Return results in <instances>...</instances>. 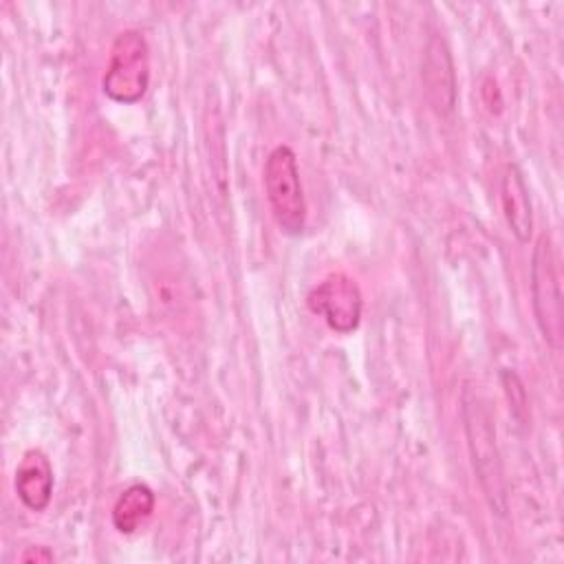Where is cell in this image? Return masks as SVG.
Masks as SVG:
<instances>
[{"mask_svg": "<svg viewBox=\"0 0 564 564\" xmlns=\"http://www.w3.org/2000/svg\"><path fill=\"white\" fill-rule=\"evenodd\" d=\"M154 502H156L154 491L148 485L134 482L126 487L112 505V511H110L112 527L119 533H134L152 516Z\"/></svg>", "mask_w": 564, "mask_h": 564, "instance_id": "obj_9", "label": "cell"}, {"mask_svg": "<svg viewBox=\"0 0 564 564\" xmlns=\"http://www.w3.org/2000/svg\"><path fill=\"white\" fill-rule=\"evenodd\" d=\"M308 311L319 315L326 326L339 335L352 333L361 322L364 297L355 278L348 273H328L306 295Z\"/></svg>", "mask_w": 564, "mask_h": 564, "instance_id": "obj_5", "label": "cell"}, {"mask_svg": "<svg viewBox=\"0 0 564 564\" xmlns=\"http://www.w3.org/2000/svg\"><path fill=\"white\" fill-rule=\"evenodd\" d=\"M262 185L278 229L286 236H300L306 227V198L297 156L289 145L280 143L267 154Z\"/></svg>", "mask_w": 564, "mask_h": 564, "instance_id": "obj_2", "label": "cell"}, {"mask_svg": "<svg viewBox=\"0 0 564 564\" xmlns=\"http://www.w3.org/2000/svg\"><path fill=\"white\" fill-rule=\"evenodd\" d=\"M500 207L507 220V227L518 242H529L533 231V212L531 196L518 165H507L500 176Z\"/></svg>", "mask_w": 564, "mask_h": 564, "instance_id": "obj_8", "label": "cell"}, {"mask_svg": "<svg viewBox=\"0 0 564 564\" xmlns=\"http://www.w3.org/2000/svg\"><path fill=\"white\" fill-rule=\"evenodd\" d=\"M463 423L467 434V447L471 456V465L480 489L489 502V507L498 513H507V489L502 476L500 452L496 443V427L487 405L476 394H465L463 399Z\"/></svg>", "mask_w": 564, "mask_h": 564, "instance_id": "obj_1", "label": "cell"}, {"mask_svg": "<svg viewBox=\"0 0 564 564\" xmlns=\"http://www.w3.org/2000/svg\"><path fill=\"white\" fill-rule=\"evenodd\" d=\"M51 560H53V553L48 549H44V546H40V551L31 549V551H26L22 555V562H51Z\"/></svg>", "mask_w": 564, "mask_h": 564, "instance_id": "obj_10", "label": "cell"}, {"mask_svg": "<svg viewBox=\"0 0 564 564\" xmlns=\"http://www.w3.org/2000/svg\"><path fill=\"white\" fill-rule=\"evenodd\" d=\"M421 79L430 106L438 115H449L456 104V77L449 48L443 37L432 35L421 59Z\"/></svg>", "mask_w": 564, "mask_h": 564, "instance_id": "obj_6", "label": "cell"}, {"mask_svg": "<svg viewBox=\"0 0 564 564\" xmlns=\"http://www.w3.org/2000/svg\"><path fill=\"white\" fill-rule=\"evenodd\" d=\"M20 502L31 511H44L53 494V465L42 449L22 454L13 478Z\"/></svg>", "mask_w": 564, "mask_h": 564, "instance_id": "obj_7", "label": "cell"}, {"mask_svg": "<svg viewBox=\"0 0 564 564\" xmlns=\"http://www.w3.org/2000/svg\"><path fill=\"white\" fill-rule=\"evenodd\" d=\"M150 88V48L145 35L137 29L117 33L110 46V59L101 77V90L108 99L132 106Z\"/></svg>", "mask_w": 564, "mask_h": 564, "instance_id": "obj_3", "label": "cell"}, {"mask_svg": "<svg viewBox=\"0 0 564 564\" xmlns=\"http://www.w3.org/2000/svg\"><path fill=\"white\" fill-rule=\"evenodd\" d=\"M531 302L538 328L551 348L562 346L564 322H562V289L560 271L551 238L542 234L535 240L531 256Z\"/></svg>", "mask_w": 564, "mask_h": 564, "instance_id": "obj_4", "label": "cell"}]
</instances>
